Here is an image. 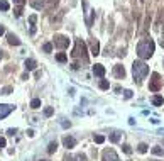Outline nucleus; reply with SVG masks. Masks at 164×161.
I'll use <instances>...</instances> for the list:
<instances>
[{
    "instance_id": "obj_14",
    "label": "nucleus",
    "mask_w": 164,
    "mask_h": 161,
    "mask_svg": "<svg viewBox=\"0 0 164 161\" xmlns=\"http://www.w3.org/2000/svg\"><path fill=\"white\" fill-rule=\"evenodd\" d=\"M31 5L39 10V9H42V5H44V0H31Z\"/></svg>"
},
{
    "instance_id": "obj_27",
    "label": "nucleus",
    "mask_w": 164,
    "mask_h": 161,
    "mask_svg": "<svg viewBox=\"0 0 164 161\" xmlns=\"http://www.w3.org/2000/svg\"><path fill=\"white\" fill-rule=\"evenodd\" d=\"M103 141H105V137H103V136H95V142H97V144H102Z\"/></svg>"
},
{
    "instance_id": "obj_31",
    "label": "nucleus",
    "mask_w": 164,
    "mask_h": 161,
    "mask_svg": "<svg viewBox=\"0 0 164 161\" xmlns=\"http://www.w3.org/2000/svg\"><path fill=\"white\" fill-rule=\"evenodd\" d=\"M5 144H7L5 137H0V148H5Z\"/></svg>"
},
{
    "instance_id": "obj_17",
    "label": "nucleus",
    "mask_w": 164,
    "mask_h": 161,
    "mask_svg": "<svg viewBox=\"0 0 164 161\" xmlns=\"http://www.w3.org/2000/svg\"><path fill=\"white\" fill-rule=\"evenodd\" d=\"M120 137H122L120 132H113V134H110V141H112V142H119Z\"/></svg>"
},
{
    "instance_id": "obj_12",
    "label": "nucleus",
    "mask_w": 164,
    "mask_h": 161,
    "mask_svg": "<svg viewBox=\"0 0 164 161\" xmlns=\"http://www.w3.org/2000/svg\"><path fill=\"white\" fill-rule=\"evenodd\" d=\"M98 51H100V44H98L97 39H93V41H91V54L97 56V54H98Z\"/></svg>"
},
{
    "instance_id": "obj_16",
    "label": "nucleus",
    "mask_w": 164,
    "mask_h": 161,
    "mask_svg": "<svg viewBox=\"0 0 164 161\" xmlns=\"http://www.w3.org/2000/svg\"><path fill=\"white\" fill-rule=\"evenodd\" d=\"M152 103H154V105H162V103H164V98H162V97H159V95H156V97H152Z\"/></svg>"
},
{
    "instance_id": "obj_22",
    "label": "nucleus",
    "mask_w": 164,
    "mask_h": 161,
    "mask_svg": "<svg viewBox=\"0 0 164 161\" xmlns=\"http://www.w3.org/2000/svg\"><path fill=\"white\" fill-rule=\"evenodd\" d=\"M108 87H110V85H108V81H107V80H102V81H100V88H102V90H107Z\"/></svg>"
},
{
    "instance_id": "obj_33",
    "label": "nucleus",
    "mask_w": 164,
    "mask_h": 161,
    "mask_svg": "<svg viewBox=\"0 0 164 161\" xmlns=\"http://www.w3.org/2000/svg\"><path fill=\"white\" fill-rule=\"evenodd\" d=\"M125 97H127V98H130V97H132V92H130V90H125Z\"/></svg>"
},
{
    "instance_id": "obj_15",
    "label": "nucleus",
    "mask_w": 164,
    "mask_h": 161,
    "mask_svg": "<svg viewBox=\"0 0 164 161\" xmlns=\"http://www.w3.org/2000/svg\"><path fill=\"white\" fill-rule=\"evenodd\" d=\"M26 70H29V71L36 70V61H34V59H27V61H26Z\"/></svg>"
},
{
    "instance_id": "obj_2",
    "label": "nucleus",
    "mask_w": 164,
    "mask_h": 161,
    "mask_svg": "<svg viewBox=\"0 0 164 161\" xmlns=\"http://www.w3.org/2000/svg\"><path fill=\"white\" fill-rule=\"evenodd\" d=\"M132 73H134V78L137 81H142L149 75V66L142 61H134V64H132Z\"/></svg>"
},
{
    "instance_id": "obj_26",
    "label": "nucleus",
    "mask_w": 164,
    "mask_h": 161,
    "mask_svg": "<svg viewBox=\"0 0 164 161\" xmlns=\"http://www.w3.org/2000/svg\"><path fill=\"white\" fill-rule=\"evenodd\" d=\"M53 112H54V110H53L51 107H48V109H44V115H46V117H51V115H53Z\"/></svg>"
},
{
    "instance_id": "obj_36",
    "label": "nucleus",
    "mask_w": 164,
    "mask_h": 161,
    "mask_svg": "<svg viewBox=\"0 0 164 161\" xmlns=\"http://www.w3.org/2000/svg\"><path fill=\"white\" fill-rule=\"evenodd\" d=\"M2 56H3V54H2V51H0V59H2Z\"/></svg>"
},
{
    "instance_id": "obj_18",
    "label": "nucleus",
    "mask_w": 164,
    "mask_h": 161,
    "mask_svg": "<svg viewBox=\"0 0 164 161\" xmlns=\"http://www.w3.org/2000/svg\"><path fill=\"white\" fill-rule=\"evenodd\" d=\"M9 2H7V0H0V10H3V12H5V10H9Z\"/></svg>"
},
{
    "instance_id": "obj_6",
    "label": "nucleus",
    "mask_w": 164,
    "mask_h": 161,
    "mask_svg": "<svg viewBox=\"0 0 164 161\" xmlns=\"http://www.w3.org/2000/svg\"><path fill=\"white\" fill-rule=\"evenodd\" d=\"M54 44L58 46L59 49H65V48H68V44H69V39L65 37V36H58V37L54 39Z\"/></svg>"
},
{
    "instance_id": "obj_21",
    "label": "nucleus",
    "mask_w": 164,
    "mask_h": 161,
    "mask_svg": "<svg viewBox=\"0 0 164 161\" xmlns=\"http://www.w3.org/2000/svg\"><path fill=\"white\" fill-rule=\"evenodd\" d=\"M56 149H58V144H56V141H54V142H49V148H48V151H49V153H54Z\"/></svg>"
},
{
    "instance_id": "obj_13",
    "label": "nucleus",
    "mask_w": 164,
    "mask_h": 161,
    "mask_svg": "<svg viewBox=\"0 0 164 161\" xmlns=\"http://www.w3.org/2000/svg\"><path fill=\"white\" fill-rule=\"evenodd\" d=\"M69 159H71V161H86V154H83V153H78V154L71 156Z\"/></svg>"
},
{
    "instance_id": "obj_10",
    "label": "nucleus",
    "mask_w": 164,
    "mask_h": 161,
    "mask_svg": "<svg viewBox=\"0 0 164 161\" xmlns=\"http://www.w3.org/2000/svg\"><path fill=\"white\" fill-rule=\"evenodd\" d=\"M93 75H97V76H103V75H105V68H103L102 64H95V66H93Z\"/></svg>"
},
{
    "instance_id": "obj_23",
    "label": "nucleus",
    "mask_w": 164,
    "mask_h": 161,
    "mask_svg": "<svg viewBox=\"0 0 164 161\" xmlns=\"http://www.w3.org/2000/svg\"><path fill=\"white\" fill-rule=\"evenodd\" d=\"M137 149H139V153H145V151H147V144H144V142H141Z\"/></svg>"
},
{
    "instance_id": "obj_35",
    "label": "nucleus",
    "mask_w": 164,
    "mask_h": 161,
    "mask_svg": "<svg viewBox=\"0 0 164 161\" xmlns=\"http://www.w3.org/2000/svg\"><path fill=\"white\" fill-rule=\"evenodd\" d=\"M49 2H51V3H53V2H54V3H56V2H58V0H49Z\"/></svg>"
},
{
    "instance_id": "obj_20",
    "label": "nucleus",
    "mask_w": 164,
    "mask_h": 161,
    "mask_svg": "<svg viewBox=\"0 0 164 161\" xmlns=\"http://www.w3.org/2000/svg\"><path fill=\"white\" fill-rule=\"evenodd\" d=\"M152 154H156V156H161V154H162V149L159 148V146H154V148H152Z\"/></svg>"
},
{
    "instance_id": "obj_34",
    "label": "nucleus",
    "mask_w": 164,
    "mask_h": 161,
    "mask_svg": "<svg viewBox=\"0 0 164 161\" xmlns=\"http://www.w3.org/2000/svg\"><path fill=\"white\" fill-rule=\"evenodd\" d=\"M3 32H5V27H3V26H0V36H2Z\"/></svg>"
},
{
    "instance_id": "obj_25",
    "label": "nucleus",
    "mask_w": 164,
    "mask_h": 161,
    "mask_svg": "<svg viewBox=\"0 0 164 161\" xmlns=\"http://www.w3.org/2000/svg\"><path fill=\"white\" fill-rule=\"evenodd\" d=\"M10 92H12V87H5V88H2V90H0V94H2V95H9Z\"/></svg>"
},
{
    "instance_id": "obj_32",
    "label": "nucleus",
    "mask_w": 164,
    "mask_h": 161,
    "mask_svg": "<svg viewBox=\"0 0 164 161\" xmlns=\"http://www.w3.org/2000/svg\"><path fill=\"white\" fill-rule=\"evenodd\" d=\"M14 2H15L17 5H24V3H26V0H14Z\"/></svg>"
},
{
    "instance_id": "obj_8",
    "label": "nucleus",
    "mask_w": 164,
    "mask_h": 161,
    "mask_svg": "<svg viewBox=\"0 0 164 161\" xmlns=\"http://www.w3.org/2000/svg\"><path fill=\"white\" fill-rule=\"evenodd\" d=\"M63 144H65V148L71 149V148H74V146H76V139L71 137V136H66V137L63 139Z\"/></svg>"
},
{
    "instance_id": "obj_24",
    "label": "nucleus",
    "mask_w": 164,
    "mask_h": 161,
    "mask_svg": "<svg viewBox=\"0 0 164 161\" xmlns=\"http://www.w3.org/2000/svg\"><path fill=\"white\" fill-rule=\"evenodd\" d=\"M42 49H44L46 53H51V51H53V44H51V42H46L44 48H42Z\"/></svg>"
},
{
    "instance_id": "obj_19",
    "label": "nucleus",
    "mask_w": 164,
    "mask_h": 161,
    "mask_svg": "<svg viewBox=\"0 0 164 161\" xmlns=\"http://www.w3.org/2000/svg\"><path fill=\"white\" fill-rule=\"evenodd\" d=\"M31 107H32V109H39V107H41V100H39V98H34L32 102H31Z\"/></svg>"
},
{
    "instance_id": "obj_9",
    "label": "nucleus",
    "mask_w": 164,
    "mask_h": 161,
    "mask_svg": "<svg viewBox=\"0 0 164 161\" xmlns=\"http://www.w3.org/2000/svg\"><path fill=\"white\" fill-rule=\"evenodd\" d=\"M113 75H115L117 78H124L125 76V70H124V66H115L113 68Z\"/></svg>"
},
{
    "instance_id": "obj_3",
    "label": "nucleus",
    "mask_w": 164,
    "mask_h": 161,
    "mask_svg": "<svg viewBox=\"0 0 164 161\" xmlns=\"http://www.w3.org/2000/svg\"><path fill=\"white\" fill-rule=\"evenodd\" d=\"M73 58H81L83 61H86V46H85V42L81 39H76V42H74Z\"/></svg>"
},
{
    "instance_id": "obj_37",
    "label": "nucleus",
    "mask_w": 164,
    "mask_h": 161,
    "mask_svg": "<svg viewBox=\"0 0 164 161\" xmlns=\"http://www.w3.org/2000/svg\"><path fill=\"white\" fill-rule=\"evenodd\" d=\"M44 161H46V159H44Z\"/></svg>"
},
{
    "instance_id": "obj_4",
    "label": "nucleus",
    "mask_w": 164,
    "mask_h": 161,
    "mask_svg": "<svg viewBox=\"0 0 164 161\" xmlns=\"http://www.w3.org/2000/svg\"><path fill=\"white\" fill-rule=\"evenodd\" d=\"M102 161H120L119 156H117V153L113 151V149H105L102 154Z\"/></svg>"
},
{
    "instance_id": "obj_28",
    "label": "nucleus",
    "mask_w": 164,
    "mask_h": 161,
    "mask_svg": "<svg viewBox=\"0 0 164 161\" xmlns=\"http://www.w3.org/2000/svg\"><path fill=\"white\" fill-rule=\"evenodd\" d=\"M56 59H58V61H66V54H63V53H59V54L56 56Z\"/></svg>"
},
{
    "instance_id": "obj_30",
    "label": "nucleus",
    "mask_w": 164,
    "mask_h": 161,
    "mask_svg": "<svg viewBox=\"0 0 164 161\" xmlns=\"http://www.w3.org/2000/svg\"><path fill=\"white\" fill-rule=\"evenodd\" d=\"M29 22L32 24V31H34V24H36V15H31V17H29Z\"/></svg>"
},
{
    "instance_id": "obj_5",
    "label": "nucleus",
    "mask_w": 164,
    "mask_h": 161,
    "mask_svg": "<svg viewBox=\"0 0 164 161\" xmlns=\"http://www.w3.org/2000/svg\"><path fill=\"white\" fill-rule=\"evenodd\" d=\"M159 88H161V80H159V75H158V73H154V75H152V80H151V83H149V90H152V92H158Z\"/></svg>"
},
{
    "instance_id": "obj_29",
    "label": "nucleus",
    "mask_w": 164,
    "mask_h": 161,
    "mask_svg": "<svg viewBox=\"0 0 164 161\" xmlns=\"http://www.w3.org/2000/svg\"><path fill=\"white\" fill-rule=\"evenodd\" d=\"M124 153H127V154H130V153H132V149H130V146H129V144L124 146Z\"/></svg>"
},
{
    "instance_id": "obj_7",
    "label": "nucleus",
    "mask_w": 164,
    "mask_h": 161,
    "mask_svg": "<svg viewBox=\"0 0 164 161\" xmlns=\"http://www.w3.org/2000/svg\"><path fill=\"white\" fill-rule=\"evenodd\" d=\"M14 107L12 105H7V103H0V119H3V117H7L10 112H12Z\"/></svg>"
},
{
    "instance_id": "obj_11",
    "label": "nucleus",
    "mask_w": 164,
    "mask_h": 161,
    "mask_svg": "<svg viewBox=\"0 0 164 161\" xmlns=\"http://www.w3.org/2000/svg\"><path fill=\"white\" fill-rule=\"evenodd\" d=\"M7 39H9V44H12V46H19L20 44L19 37H17V36H14V34H9V36H7Z\"/></svg>"
},
{
    "instance_id": "obj_1",
    "label": "nucleus",
    "mask_w": 164,
    "mask_h": 161,
    "mask_svg": "<svg viewBox=\"0 0 164 161\" xmlns=\"http://www.w3.org/2000/svg\"><path fill=\"white\" fill-rule=\"evenodd\" d=\"M152 53H154V42H152V39H144V41L139 42V46H137L139 58H142V59L151 58Z\"/></svg>"
}]
</instances>
